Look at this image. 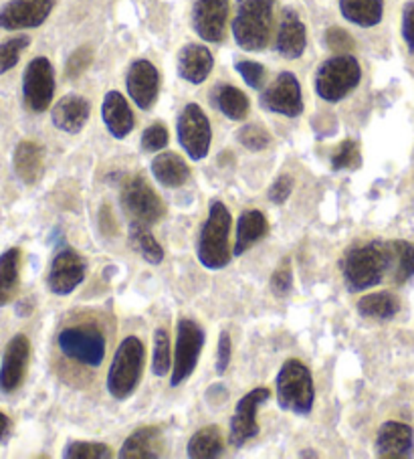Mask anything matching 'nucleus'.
Segmentation results:
<instances>
[{
    "instance_id": "obj_35",
    "label": "nucleus",
    "mask_w": 414,
    "mask_h": 459,
    "mask_svg": "<svg viewBox=\"0 0 414 459\" xmlns=\"http://www.w3.org/2000/svg\"><path fill=\"white\" fill-rule=\"evenodd\" d=\"M152 370L156 377H166L172 370L170 356V338L164 328L154 332V354H152Z\"/></svg>"
},
{
    "instance_id": "obj_43",
    "label": "nucleus",
    "mask_w": 414,
    "mask_h": 459,
    "mask_svg": "<svg viewBox=\"0 0 414 459\" xmlns=\"http://www.w3.org/2000/svg\"><path fill=\"white\" fill-rule=\"evenodd\" d=\"M91 61H93V51L90 49V47H82V49H77L67 61V69H65L67 77L77 79L87 67L91 65Z\"/></svg>"
},
{
    "instance_id": "obj_39",
    "label": "nucleus",
    "mask_w": 414,
    "mask_h": 459,
    "mask_svg": "<svg viewBox=\"0 0 414 459\" xmlns=\"http://www.w3.org/2000/svg\"><path fill=\"white\" fill-rule=\"evenodd\" d=\"M360 164V152H358V144L354 140H344L341 146L332 156V169L333 170H346L356 169Z\"/></svg>"
},
{
    "instance_id": "obj_16",
    "label": "nucleus",
    "mask_w": 414,
    "mask_h": 459,
    "mask_svg": "<svg viewBox=\"0 0 414 459\" xmlns=\"http://www.w3.org/2000/svg\"><path fill=\"white\" fill-rule=\"evenodd\" d=\"M30 360V342L25 334H17L6 344L3 362H0V391L11 394L21 389L27 377Z\"/></svg>"
},
{
    "instance_id": "obj_44",
    "label": "nucleus",
    "mask_w": 414,
    "mask_h": 459,
    "mask_svg": "<svg viewBox=\"0 0 414 459\" xmlns=\"http://www.w3.org/2000/svg\"><path fill=\"white\" fill-rule=\"evenodd\" d=\"M325 41H328V47L332 51H338V53L354 49V39L349 37L344 29H338V27H333V29L328 30V35H325Z\"/></svg>"
},
{
    "instance_id": "obj_11",
    "label": "nucleus",
    "mask_w": 414,
    "mask_h": 459,
    "mask_svg": "<svg viewBox=\"0 0 414 459\" xmlns=\"http://www.w3.org/2000/svg\"><path fill=\"white\" fill-rule=\"evenodd\" d=\"M122 207L132 217V221L144 225H154L164 215V204L160 196L144 178H132L122 191Z\"/></svg>"
},
{
    "instance_id": "obj_34",
    "label": "nucleus",
    "mask_w": 414,
    "mask_h": 459,
    "mask_svg": "<svg viewBox=\"0 0 414 459\" xmlns=\"http://www.w3.org/2000/svg\"><path fill=\"white\" fill-rule=\"evenodd\" d=\"M394 243V273L392 281L396 286L409 281L414 275V245L409 241H392Z\"/></svg>"
},
{
    "instance_id": "obj_47",
    "label": "nucleus",
    "mask_w": 414,
    "mask_h": 459,
    "mask_svg": "<svg viewBox=\"0 0 414 459\" xmlns=\"http://www.w3.org/2000/svg\"><path fill=\"white\" fill-rule=\"evenodd\" d=\"M230 362V336L229 332H222L219 338V352H217V373L222 375L229 368Z\"/></svg>"
},
{
    "instance_id": "obj_18",
    "label": "nucleus",
    "mask_w": 414,
    "mask_h": 459,
    "mask_svg": "<svg viewBox=\"0 0 414 459\" xmlns=\"http://www.w3.org/2000/svg\"><path fill=\"white\" fill-rule=\"evenodd\" d=\"M125 87L134 104L140 109H150L158 100L160 91V75L152 63L146 59L134 61L125 75Z\"/></svg>"
},
{
    "instance_id": "obj_10",
    "label": "nucleus",
    "mask_w": 414,
    "mask_h": 459,
    "mask_svg": "<svg viewBox=\"0 0 414 459\" xmlns=\"http://www.w3.org/2000/svg\"><path fill=\"white\" fill-rule=\"evenodd\" d=\"M55 96V71L47 57H37L27 65L22 75V98L35 114L47 112Z\"/></svg>"
},
{
    "instance_id": "obj_23",
    "label": "nucleus",
    "mask_w": 414,
    "mask_h": 459,
    "mask_svg": "<svg viewBox=\"0 0 414 459\" xmlns=\"http://www.w3.org/2000/svg\"><path fill=\"white\" fill-rule=\"evenodd\" d=\"M214 65L212 53L203 45H186L178 53V75L188 83L201 85Z\"/></svg>"
},
{
    "instance_id": "obj_45",
    "label": "nucleus",
    "mask_w": 414,
    "mask_h": 459,
    "mask_svg": "<svg viewBox=\"0 0 414 459\" xmlns=\"http://www.w3.org/2000/svg\"><path fill=\"white\" fill-rule=\"evenodd\" d=\"M293 191V178L291 177H280L269 188V201L275 204H283L289 199Z\"/></svg>"
},
{
    "instance_id": "obj_48",
    "label": "nucleus",
    "mask_w": 414,
    "mask_h": 459,
    "mask_svg": "<svg viewBox=\"0 0 414 459\" xmlns=\"http://www.w3.org/2000/svg\"><path fill=\"white\" fill-rule=\"evenodd\" d=\"M33 312V302H29V299H22V302L17 304V314L19 316H29Z\"/></svg>"
},
{
    "instance_id": "obj_49",
    "label": "nucleus",
    "mask_w": 414,
    "mask_h": 459,
    "mask_svg": "<svg viewBox=\"0 0 414 459\" xmlns=\"http://www.w3.org/2000/svg\"><path fill=\"white\" fill-rule=\"evenodd\" d=\"M6 431H9V417H6L4 413H0V441L4 439Z\"/></svg>"
},
{
    "instance_id": "obj_8",
    "label": "nucleus",
    "mask_w": 414,
    "mask_h": 459,
    "mask_svg": "<svg viewBox=\"0 0 414 459\" xmlns=\"http://www.w3.org/2000/svg\"><path fill=\"white\" fill-rule=\"evenodd\" d=\"M204 346V332L194 320L182 318L177 326V351L172 364V386H180L194 373Z\"/></svg>"
},
{
    "instance_id": "obj_38",
    "label": "nucleus",
    "mask_w": 414,
    "mask_h": 459,
    "mask_svg": "<svg viewBox=\"0 0 414 459\" xmlns=\"http://www.w3.org/2000/svg\"><path fill=\"white\" fill-rule=\"evenodd\" d=\"M238 140H241V144L246 150H251V152H261V150L269 148L271 144L269 132L257 124H249L238 130Z\"/></svg>"
},
{
    "instance_id": "obj_14",
    "label": "nucleus",
    "mask_w": 414,
    "mask_h": 459,
    "mask_svg": "<svg viewBox=\"0 0 414 459\" xmlns=\"http://www.w3.org/2000/svg\"><path fill=\"white\" fill-rule=\"evenodd\" d=\"M261 106L267 112L298 117L304 112V100H301V87L298 77L289 74V71H283V74L277 75L275 82L263 91Z\"/></svg>"
},
{
    "instance_id": "obj_21",
    "label": "nucleus",
    "mask_w": 414,
    "mask_h": 459,
    "mask_svg": "<svg viewBox=\"0 0 414 459\" xmlns=\"http://www.w3.org/2000/svg\"><path fill=\"white\" fill-rule=\"evenodd\" d=\"M306 45H307L306 25L301 22L299 14L296 11L285 9L280 33H277V43H275L277 51H280V55L285 59H299L306 51Z\"/></svg>"
},
{
    "instance_id": "obj_13",
    "label": "nucleus",
    "mask_w": 414,
    "mask_h": 459,
    "mask_svg": "<svg viewBox=\"0 0 414 459\" xmlns=\"http://www.w3.org/2000/svg\"><path fill=\"white\" fill-rule=\"evenodd\" d=\"M271 391L269 389H254L246 393L245 397L237 403L235 415L230 419V433L229 441L233 447H243L246 441L259 435V423H257V409L263 403L269 401Z\"/></svg>"
},
{
    "instance_id": "obj_37",
    "label": "nucleus",
    "mask_w": 414,
    "mask_h": 459,
    "mask_svg": "<svg viewBox=\"0 0 414 459\" xmlns=\"http://www.w3.org/2000/svg\"><path fill=\"white\" fill-rule=\"evenodd\" d=\"M63 457H67V459H109L111 449L106 446V443L71 441L69 446L63 449Z\"/></svg>"
},
{
    "instance_id": "obj_25",
    "label": "nucleus",
    "mask_w": 414,
    "mask_h": 459,
    "mask_svg": "<svg viewBox=\"0 0 414 459\" xmlns=\"http://www.w3.org/2000/svg\"><path fill=\"white\" fill-rule=\"evenodd\" d=\"M269 231V223L263 212L259 211H246L241 215L237 223V239H235V247L233 253L235 255H245L246 251H249L254 243L263 237L267 235Z\"/></svg>"
},
{
    "instance_id": "obj_7",
    "label": "nucleus",
    "mask_w": 414,
    "mask_h": 459,
    "mask_svg": "<svg viewBox=\"0 0 414 459\" xmlns=\"http://www.w3.org/2000/svg\"><path fill=\"white\" fill-rule=\"evenodd\" d=\"M59 351L83 367H99L106 359V338L95 326H69L57 336Z\"/></svg>"
},
{
    "instance_id": "obj_19",
    "label": "nucleus",
    "mask_w": 414,
    "mask_h": 459,
    "mask_svg": "<svg viewBox=\"0 0 414 459\" xmlns=\"http://www.w3.org/2000/svg\"><path fill=\"white\" fill-rule=\"evenodd\" d=\"M414 449V431L410 425L386 421L376 435V455L384 459L410 457Z\"/></svg>"
},
{
    "instance_id": "obj_36",
    "label": "nucleus",
    "mask_w": 414,
    "mask_h": 459,
    "mask_svg": "<svg viewBox=\"0 0 414 459\" xmlns=\"http://www.w3.org/2000/svg\"><path fill=\"white\" fill-rule=\"evenodd\" d=\"M30 45V39L27 35H19L0 43V75H4L6 71H11L17 65L22 51Z\"/></svg>"
},
{
    "instance_id": "obj_29",
    "label": "nucleus",
    "mask_w": 414,
    "mask_h": 459,
    "mask_svg": "<svg viewBox=\"0 0 414 459\" xmlns=\"http://www.w3.org/2000/svg\"><path fill=\"white\" fill-rule=\"evenodd\" d=\"M340 11L358 27H374L382 21L384 0H340Z\"/></svg>"
},
{
    "instance_id": "obj_42",
    "label": "nucleus",
    "mask_w": 414,
    "mask_h": 459,
    "mask_svg": "<svg viewBox=\"0 0 414 459\" xmlns=\"http://www.w3.org/2000/svg\"><path fill=\"white\" fill-rule=\"evenodd\" d=\"M237 71L241 74V77L245 79V83L253 87V90H259L265 82V67L261 63L254 61H238L237 63Z\"/></svg>"
},
{
    "instance_id": "obj_6",
    "label": "nucleus",
    "mask_w": 414,
    "mask_h": 459,
    "mask_svg": "<svg viewBox=\"0 0 414 459\" xmlns=\"http://www.w3.org/2000/svg\"><path fill=\"white\" fill-rule=\"evenodd\" d=\"M362 79V69L352 55H336L323 61L315 74V91L322 100L336 104L354 91Z\"/></svg>"
},
{
    "instance_id": "obj_17",
    "label": "nucleus",
    "mask_w": 414,
    "mask_h": 459,
    "mask_svg": "<svg viewBox=\"0 0 414 459\" xmlns=\"http://www.w3.org/2000/svg\"><path fill=\"white\" fill-rule=\"evenodd\" d=\"M229 0H194L193 27L206 43H220L225 39Z\"/></svg>"
},
{
    "instance_id": "obj_20",
    "label": "nucleus",
    "mask_w": 414,
    "mask_h": 459,
    "mask_svg": "<svg viewBox=\"0 0 414 459\" xmlns=\"http://www.w3.org/2000/svg\"><path fill=\"white\" fill-rule=\"evenodd\" d=\"M90 114H91L90 101L82 96L71 93V96H65L55 104L51 112V120L57 130L67 132V134H77L83 130V126L87 124V120H90Z\"/></svg>"
},
{
    "instance_id": "obj_33",
    "label": "nucleus",
    "mask_w": 414,
    "mask_h": 459,
    "mask_svg": "<svg viewBox=\"0 0 414 459\" xmlns=\"http://www.w3.org/2000/svg\"><path fill=\"white\" fill-rule=\"evenodd\" d=\"M130 241L132 247L144 257L148 264L158 265L164 261V249L162 245L156 241V237L150 233L148 225L138 223V221H132L130 223Z\"/></svg>"
},
{
    "instance_id": "obj_26",
    "label": "nucleus",
    "mask_w": 414,
    "mask_h": 459,
    "mask_svg": "<svg viewBox=\"0 0 414 459\" xmlns=\"http://www.w3.org/2000/svg\"><path fill=\"white\" fill-rule=\"evenodd\" d=\"M13 164H14V172H17V177L25 182V185H35L43 172L41 146L30 140L21 142L17 150H14Z\"/></svg>"
},
{
    "instance_id": "obj_3",
    "label": "nucleus",
    "mask_w": 414,
    "mask_h": 459,
    "mask_svg": "<svg viewBox=\"0 0 414 459\" xmlns=\"http://www.w3.org/2000/svg\"><path fill=\"white\" fill-rule=\"evenodd\" d=\"M146 351L138 336L122 340L108 373V391L116 401H125L138 389L144 370Z\"/></svg>"
},
{
    "instance_id": "obj_30",
    "label": "nucleus",
    "mask_w": 414,
    "mask_h": 459,
    "mask_svg": "<svg viewBox=\"0 0 414 459\" xmlns=\"http://www.w3.org/2000/svg\"><path fill=\"white\" fill-rule=\"evenodd\" d=\"M398 310H401V302H398V298L394 294H390V291H376V294L364 296L360 302H358V314L368 320H392Z\"/></svg>"
},
{
    "instance_id": "obj_50",
    "label": "nucleus",
    "mask_w": 414,
    "mask_h": 459,
    "mask_svg": "<svg viewBox=\"0 0 414 459\" xmlns=\"http://www.w3.org/2000/svg\"><path fill=\"white\" fill-rule=\"evenodd\" d=\"M301 457H315V454H314V451H304V454H301Z\"/></svg>"
},
{
    "instance_id": "obj_5",
    "label": "nucleus",
    "mask_w": 414,
    "mask_h": 459,
    "mask_svg": "<svg viewBox=\"0 0 414 459\" xmlns=\"http://www.w3.org/2000/svg\"><path fill=\"white\" fill-rule=\"evenodd\" d=\"M277 403L283 411L306 417L312 413L315 389L309 368L298 359H289L277 375Z\"/></svg>"
},
{
    "instance_id": "obj_12",
    "label": "nucleus",
    "mask_w": 414,
    "mask_h": 459,
    "mask_svg": "<svg viewBox=\"0 0 414 459\" xmlns=\"http://www.w3.org/2000/svg\"><path fill=\"white\" fill-rule=\"evenodd\" d=\"M87 275L85 259L75 249L63 247L51 261L49 275H47V286L55 296H69L82 286Z\"/></svg>"
},
{
    "instance_id": "obj_41",
    "label": "nucleus",
    "mask_w": 414,
    "mask_h": 459,
    "mask_svg": "<svg viewBox=\"0 0 414 459\" xmlns=\"http://www.w3.org/2000/svg\"><path fill=\"white\" fill-rule=\"evenodd\" d=\"M293 286V272L289 259H283L281 265L275 269V273L271 275V290H273L275 296H288Z\"/></svg>"
},
{
    "instance_id": "obj_4",
    "label": "nucleus",
    "mask_w": 414,
    "mask_h": 459,
    "mask_svg": "<svg viewBox=\"0 0 414 459\" xmlns=\"http://www.w3.org/2000/svg\"><path fill=\"white\" fill-rule=\"evenodd\" d=\"M229 233H230V212L220 201H214L209 209L204 225L198 235L196 255L198 261L206 267L217 272L229 265Z\"/></svg>"
},
{
    "instance_id": "obj_22",
    "label": "nucleus",
    "mask_w": 414,
    "mask_h": 459,
    "mask_svg": "<svg viewBox=\"0 0 414 459\" xmlns=\"http://www.w3.org/2000/svg\"><path fill=\"white\" fill-rule=\"evenodd\" d=\"M162 429L156 425L140 427L124 441L119 449L122 459H158L162 455Z\"/></svg>"
},
{
    "instance_id": "obj_31",
    "label": "nucleus",
    "mask_w": 414,
    "mask_h": 459,
    "mask_svg": "<svg viewBox=\"0 0 414 459\" xmlns=\"http://www.w3.org/2000/svg\"><path fill=\"white\" fill-rule=\"evenodd\" d=\"M225 451V441L217 425H209L198 429L188 441L186 454L193 459H212L222 455Z\"/></svg>"
},
{
    "instance_id": "obj_9",
    "label": "nucleus",
    "mask_w": 414,
    "mask_h": 459,
    "mask_svg": "<svg viewBox=\"0 0 414 459\" xmlns=\"http://www.w3.org/2000/svg\"><path fill=\"white\" fill-rule=\"evenodd\" d=\"M177 132H178L180 146L185 148V152L193 158L194 162L209 156L212 130H211L209 117H206L201 106L188 104L185 109H182Z\"/></svg>"
},
{
    "instance_id": "obj_28",
    "label": "nucleus",
    "mask_w": 414,
    "mask_h": 459,
    "mask_svg": "<svg viewBox=\"0 0 414 459\" xmlns=\"http://www.w3.org/2000/svg\"><path fill=\"white\" fill-rule=\"evenodd\" d=\"M21 281V249L11 247L0 255V307L13 302Z\"/></svg>"
},
{
    "instance_id": "obj_24",
    "label": "nucleus",
    "mask_w": 414,
    "mask_h": 459,
    "mask_svg": "<svg viewBox=\"0 0 414 459\" xmlns=\"http://www.w3.org/2000/svg\"><path fill=\"white\" fill-rule=\"evenodd\" d=\"M101 117L103 122H106L111 136L117 140L125 138L127 134L134 130V124H135L132 109L119 91H109L108 96L103 98Z\"/></svg>"
},
{
    "instance_id": "obj_27",
    "label": "nucleus",
    "mask_w": 414,
    "mask_h": 459,
    "mask_svg": "<svg viewBox=\"0 0 414 459\" xmlns=\"http://www.w3.org/2000/svg\"><path fill=\"white\" fill-rule=\"evenodd\" d=\"M152 174L162 186L178 188L188 180L190 170H188V164L182 160L178 154L164 152V154H158L152 160Z\"/></svg>"
},
{
    "instance_id": "obj_15",
    "label": "nucleus",
    "mask_w": 414,
    "mask_h": 459,
    "mask_svg": "<svg viewBox=\"0 0 414 459\" xmlns=\"http://www.w3.org/2000/svg\"><path fill=\"white\" fill-rule=\"evenodd\" d=\"M55 0H9L0 9V29H37L49 19Z\"/></svg>"
},
{
    "instance_id": "obj_40",
    "label": "nucleus",
    "mask_w": 414,
    "mask_h": 459,
    "mask_svg": "<svg viewBox=\"0 0 414 459\" xmlns=\"http://www.w3.org/2000/svg\"><path fill=\"white\" fill-rule=\"evenodd\" d=\"M168 144V130L164 124H152L142 134V150L144 152H160Z\"/></svg>"
},
{
    "instance_id": "obj_46",
    "label": "nucleus",
    "mask_w": 414,
    "mask_h": 459,
    "mask_svg": "<svg viewBox=\"0 0 414 459\" xmlns=\"http://www.w3.org/2000/svg\"><path fill=\"white\" fill-rule=\"evenodd\" d=\"M402 37L406 45L414 51V0L406 4L402 11Z\"/></svg>"
},
{
    "instance_id": "obj_32",
    "label": "nucleus",
    "mask_w": 414,
    "mask_h": 459,
    "mask_svg": "<svg viewBox=\"0 0 414 459\" xmlns=\"http://www.w3.org/2000/svg\"><path fill=\"white\" fill-rule=\"evenodd\" d=\"M214 104L233 122H241L249 114V100L233 85H219L214 90Z\"/></svg>"
},
{
    "instance_id": "obj_1",
    "label": "nucleus",
    "mask_w": 414,
    "mask_h": 459,
    "mask_svg": "<svg viewBox=\"0 0 414 459\" xmlns=\"http://www.w3.org/2000/svg\"><path fill=\"white\" fill-rule=\"evenodd\" d=\"M394 273V243L370 241L356 245L344 257V281L349 291H364L378 286Z\"/></svg>"
},
{
    "instance_id": "obj_2",
    "label": "nucleus",
    "mask_w": 414,
    "mask_h": 459,
    "mask_svg": "<svg viewBox=\"0 0 414 459\" xmlns=\"http://www.w3.org/2000/svg\"><path fill=\"white\" fill-rule=\"evenodd\" d=\"M273 0H238L233 19V35L245 51H263L273 25Z\"/></svg>"
}]
</instances>
